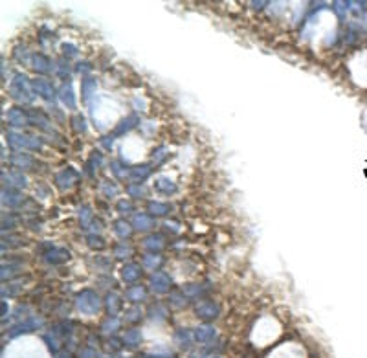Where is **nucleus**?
<instances>
[{
  "instance_id": "nucleus-25",
  "label": "nucleus",
  "mask_w": 367,
  "mask_h": 358,
  "mask_svg": "<svg viewBox=\"0 0 367 358\" xmlns=\"http://www.w3.org/2000/svg\"><path fill=\"white\" fill-rule=\"evenodd\" d=\"M81 88H83V97H85V99H90L92 94H96V88H97L96 79H90V77L83 79V83H81Z\"/></svg>"
},
{
  "instance_id": "nucleus-39",
  "label": "nucleus",
  "mask_w": 367,
  "mask_h": 358,
  "mask_svg": "<svg viewBox=\"0 0 367 358\" xmlns=\"http://www.w3.org/2000/svg\"><path fill=\"white\" fill-rule=\"evenodd\" d=\"M79 217H81V221H83V224H88V221L92 219V213H90V210H86V208H83L79 212Z\"/></svg>"
},
{
  "instance_id": "nucleus-12",
  "label": "nucleus",
  "mask_w": 367,
  "mask_h": 358,
  "mask_svg": "<svg viewBox=\"0 0 367 358\" xmlns=\"http://www.w3.org/2000/svg\"><path fill=\"white\" fill-rule=\"evenodd\" d=\"M132 226L136 230H141V232H145V230H151L154 226V219L151 215H147V213H138L134 217V222H132Z\"/></svg>"
},
{
  "instance_id": "nucleus-35",
  "label": "nucleus",
  "mask_w": 367,
  "mask_h": 358,
  "mask_svg": "<svg viewBox=\"0 0 367 358\" xmlns=\"http://www.w3.org/2000/svg\"><path fill=\"white\" fill-rule=\"evenodd\" d=\"M127 191H129L131 197H136V198H140L145 195V189H143V186H140V184H132V186H129Z\"/></svg>"
},
{
  "instance_id": "nucleus-3",
  "label": "nucleus",
  "mask_w": 367,
  "mask_h": 358,
  "mask_svg": "<svg viewBox=\"0 0 367 358\" xmlns=\"http://www.w3.org/2000/svg\"><path fill=\"white\" fill-rule=\"evenodd\" d=\"M8 141L10 145L17 147V149H31V151H37L42 147V140L37 136H24V134H17V132L10 131L8 132Z\"/></svg>"
},
{
  "instance_id": "nucleus-29",
  "label": "nucleus",
  "mask_w": 367,
  "mask_h": 358,
  "mask_svg": "<svg viewBox=\"0 0 367 358\" xmlns=\"http://www.w3.org/2000/svg\"><path fill=\"white\" fill-rule=\"evenodd\" d=\"M160 263H162L160 255H156V253H151V255H145V258H143L141 265H143V268H147V270H156V268L160 267Z\"/></svg>"
},
{
  "instance_id": "nucleus-19",
  "label": "nucleus",
  "mask_w": 367,
  "mask_h": 358,
  "mask_svg": "<svg viewBox=\"0 0 367 358\" xmlns=\"http://www.w3.org/2000/svg\"><path fill=\"white\" fill-rule=\"evenodd\" d=\"M2 202H4L6 206H10V208H15V206H19L20 202H22V195H20L19 191H15V189H8V191H2Z\"/></svg>"
},
{
  "instance_id": "nucleus-27",
  "label": "nucleus",
  "mask_w": 367,
  "mask_h": 358,
  "mask_svg": "<svg viewBox=\"0 0 367 358\" xmlns=\"http://www.w3.org/2000/svg\"><path fill=\"white\" fill-rule=\"evenodd\" d=\"M127 299H131V301H141V299H145V288L140 287V285H136V287L129 288L127 290Z\"/></svg>"
},
{
  "instance_id": "nucleus-13",
  "label": "nucleus",
  "mask_w": 367,
  "mask_h": 358,
  "mask_svg": "<svg viewBox=\"0 0 367 358\" xmlns=\"http://www.w3.org/2000/svg\"><path fill=\"white\" fill-rule=\"evenodd\" d=\"M31 63H33L31 66L35 68V72H40V74H48V72H51V61L48 59V57L40 56V54L31 57Z\"/></svg>"
},
{
  "instance_id": "nucleus-17",
  "label": "nucleus",
  "mask_w": 367,
  "mask_h": 358,
  "mask_svg": "<svg viewBox=\"0 0 367 358\" xmlns=\"http://www.w3.org/2000/svg\"><path fill=\"white\" fill-rule=\"evenodd\" d=\"M11 164L15 167H20V169H28V167L33 166V158L30 155H26V152H15L11 157Z\"/></svg>"
},
{
  "instance_id": "nucleus-24",
  "label": "nucleus",
  "mask_w": 367,
  "mask_h": 358,
  "mask_svg": "<svg viewBox=\"0 0 367 358\" xmlns=\"http://www.w3.org/2000/svg\"><path fill=\"white\" fill-rule=\"evenodd\" d=\"M2 178H4V180H8V184H10V186H15V187H26V184H28L26 177H22L20 173H10V175H2Z\"/></svg>"
},
{
  "instance_id": "nucleus-33",
  "label": "nucleus",
  "mask_w": 367,
  "mask_h": 358,
  "mask_svg": "<svg viewBox=\"0 0 367 358\" xmlns=\"http://www.w3.org/2000/svg\"><path fill=\"white\" fill-rule=\"evenodd\" d=\"M149 212H151L152 215H166V213L169 212V206H167V204H162V202H151V204H149Z\"/></svg>"
},
{
  "instance_id": "nucleus-46",
  "label": "nucleus",
  "mask_w": 367,
  "mask_h": 358,
  "mask_svg": "<svg viewBox=\"0 0 367 358\" xmlns=\"http://www.w3.org/2000/svg\"><path fill=\"white\" fill-rule=\"evenodd\" d=\"M88 70H90V66L86 65V63H83V65L79 63V66H77V72H85V74H86Z\"/></svg>"
},
{
  "instance_id": "nucleus-4",
  "label": "nucleus",
  "mask_w": 367,
  "mask_h": 358,
  "mask_svg": "<svg viewBox=\"0 0 367 358\" xmlns=\"http://www.w3.org/2000/svg\"><path fill=\"white\" fill-rule=\"evenodd\" d=\"M31 86L37 92V96L44 97L46 101L56 99V88L51 86V83L48 79H33L31 81Z\"/></svg>"
},
{
  "instance_id": "nucleus-5",
  "label": "nucleus",
  "mask_w": 367,
  "mask_h": 358,
  "mask_svg": "<svg viewBox=\"0 0 367 358\" xmlns=\"http://www.w3.org/2000/svg\"><path fill=\"white\" fill-rule=\"evenodd\" d=\"M151 287L154 292L164 294L169 290V287H171V279H169V276L164 272H154L151 276Z\"/></svg>"
},
{
  "instance_id": "nucleus-7",
  "label": "nucleus",
  "mask_w": 367,
  "mask_h": 358,
  "mask_svg": "<svg viewBox=\"0 0 367 358\" xmlns=\"http://www.w3.org/2000/svg\"><path fill=\"white\" fill-rule=\"evenodd\" d=\"M42 325V320L40 318H30V320H26V322H22V323H19L13 331L10 333V336H19V334H26V333H31L33 329H37V327H40Z\"/></svg>"
},
{
  "instance_id": "nucleus-26",
  "label": "nucleus",
  "mask_w": 367,
  "mask_h": 358,
  "mask_svg": "<svg viewBox=\"0 0 367 358\" xmlns=\"http://www.w3.org/2000/svg\"><path fill=\"white\" fill-rule=\"evenodd\" d=\"M193 336H195V334H191L189 331H187V329H178V331H176V334H175V342L178 343V345H182V347H184V345L187 347V345L191 343Z\"/></svg>"
},
{
  "instance_id": "nucleus-28",
  "label": "nucleus",
  "mask_w": 367,
  "mask_h": 358,
  "mask_svg": "<svg viewBox=\"0 0 367 358\" xmlns=\"http://www.w3.org/2000/svg\"><path fill=\"white\" fill-rule=\"evenodd\" d=\"M105 305H107L109 314H111V316H116V313L120 311V298H118L116 294H109V296H107Z\"/></svg>"
},
{
  "instance_id": "nucleus-18",
  "label": "nucleus",
  "mask_w": 367,
  "mask_h": 358,
  "mask_svg": "<svg viewBox=\"0 0 367 358\" xmlns=\"http://www.w3.org/2000/svg\"><path fill=\"white\" fill-rule=\"evenodd\" d=\"M68 258H70L68 250H63V248H54V250H50V252L46 253V259L50 263H54V265L68 261Z\"/></svg>"
},
{
  "instance_id": "nucleus-22",
  "label": "nucleus",
  "mask_w": 367,
  "mask_h": 358,
  "mask_svg": "<svg viewBox=\"0 0 367 358\" xmlns=\"http://www.w3.org/2000/svg\"><path fill=\"white\" fill-rule=\"evenodd\" d=\"M28 118H30V121H33L35 125H39L40 129H44V131H51L50 129V121H48V118L44 116V114H40V112H37V111H30L28 112Z\"/></svg>"
},
{
  "instance_id": "nucleus-1",
  "label": "nucleus",
  "mask_w": 367,
  "mask_h": 358,
  "mask_svg": "<svg viewBox=\"0 0 367 358\" xmlns=\"http://www.w3.org/2000/svg\"><path fill=\"white\" fill-rule=\"evenodd\" d=\"M31 88H33V86H31V83L28 81V77L19 74V76H15V79L11 81L10 94L13 99L20 101V103H31V101L35 99V94H33Z\"/></svg>"
},
{
  "instance_id": "nucleus-49",
  "label": "nucleus",
  "mask_w": 367,
  "mask_h": 358,
  "mask_svg": "<svg viewBox=\"0 0 367 358\" xmlns=\"http://www.w3.org/2000/svg\"><path fill=\"white\" fill-rule=\"evenodd\" d=\"M215 358H217V356H215Z\"/></svg>"
},
{
  "instance_id": "nucleus-47",
  "label": "nucleus",
  "mask_w": 367,
  "mask_h": 358,
  "mask_svg": "<svg viewBox=\"0 0 367 358\" xmlns=\"http://www.w3.org/2000/svg\"><path fill=\"white\" fill-rule=\"evenodd\" d=\"M2 316H6V301H2Z\"/></svg>"
},
{
  "instance_id": "nucleus-32",
  "label": "nucleus",
  "mask_w": 367,
  "mask_h": 358,
  "mask_svg": "<svg viewBox=\"0 0 367 358\" xmlns=\"http://www.w3.org/2000/svg\"><path fill=\"white\" fill-rule=\"evenodd\" d=\"M56 329H51L50 333H46L44 334V342L48 343V347H50V351L51 353H57V349H59V342H57V338H56Z\"/></svg>"
},
{
  "instance_id": "nucleus-36",
  "label": "nucleus",
  "mask_w": 367,
  "mask_h": 358,
  "mask_svg": "<svg viewBox=\"0 0 367 358\" xmlns=\"http://www.w3.org/2000/svg\"><path fill=\"white\" fill-rule=\"evenodd\" d=\"M166 157H167V147L162 145V147H158L154 151V155H152V162H154V164H160Z\"/></svg>"
},
{
  "instance_id": "nucleus-6",
  "label": "nucleus",
  "mask_w": 367,
  "mask_h": 358,
  "mask_svg": "<svg viewBox=\"0 0 367 358\" xmlns=\"http://www.w3.org/2000/svg\"><path fill=\"white\" fill-rule=\"evenodd\" d=\"M196 316H200L204 320H213L219 314V307L213 301H200L196 305Z\"/></svg>"
},
{
  "instance_id": "nucleus-8",
  "label": "nucleus",
  "mask_w": 367,
  "mask_h": 358,
  "mask_svg": "<svg viewBox=\"0 0 367 358\" xmlns=\"http://www.w3.org/2000/svg\"><path fill=\"white\" fill-rule=\"evenodd\" d=\"M195 338H196V342H200V343H209V342H213V338L217 336V331H215V327L213 325H198V327L195 329Z\"/></svg>"
},
{
  "instance_id": "nucleus-10",
  "label": "nucleus",
  "mask_w": 367,
  "mask_h": 358,
  "mask_svg": "<svg viewBox=\"0 0 367 358\" xmlns=\"http://www.w3.org/2000/svg\"><path fill=\"white\" fill-rule=\"evenodd\" d=\"M76 177H77V173L72 169V167H66L65 171H61L59 175L56 177V182H57V186L61 187V189H66V187H70L74 182H76Z\"/></svg>"
},
{
  "instance_id": "nucleus-30",
  "label": "nucleus",
  "mask_w": 367,
  "mask_h": 358,
  "mask_svg": "<svg viewBox=\"0 0 367 358\" xmlns=\"http://www.w3.org/2000/svg\"><path fill=\"white\" fill-rule=\"evenodd\" d=\"M114 232L118 233V237L125 239V237H129V235H131L132 228H131V224H127L125 221H118L116 224H114Z\"/></svg>"
},
{
  "instance_id": "nucleus-11",
  "label": "nucleus",
  "mask_w": 367,
  "mask_h": 358,
  "mask_svg": "<svg viewBox=\"0 0 367 358\" xmlns=\"http://www.w3.org/2000/svg\"><path fill=\"white\" fill-rule=\"evenodd\" d=\"M8 121H10V125H13V127H24L30 123V118H28L26 112L20 111V109H11V111L8 112Z\"/></svg>"
},
{
  "instance_id": "nucleus-31",
  "label": "nucleus",
  "mask_w": 367,
  "mask_h": 358,
  "mask_svg": "<svg viewBox=\"0 0 367 358\" xmlns=\"http://www.w3.org/2000/svg\"><path fill=\"white\" fill-rule=\"evenodd\" d=\"M118 327H120V320H118L116 316H109V318L103 322V325H101L103 333H114Z\"/></svg>"
},
{
  "instance_id": "nucleus-38",
  "label": "nucleus",
  "mask_w": 367,
  "mask_h": 358,
  "mask_svg": "<svg viewBox=\"0 0 367 358\" xmlns=\"http://www.w3.org/2000/svg\"><path fill=\"white\" fill-rule=\"evenodd\" d=\"M63 52H65V56H68V57L77 56V48L74 44H63Z\"/></svg>"
},
{
  "instance_id": "nucleus-42",
  "label": "nucleus",
  "mask_w": 367,
  "mask_h": 358,
  "mask_svg": "<svg viewBox=\"0 0 367 358\" xmlns=\"http://www.w3.org/2000/svg\"><path fill=\"white\" fill-rule=\"evenodd\" d=\"M118 210H120V213H129V212H131V210H132L131 202H127V200L118 202Z\"/></svg>"
},
{
  "instance_id": "nucleus-37",
  "label": "nucleus",
  "mask_w": 367,
  "mask_h": 358,
  "mask_svg": "<svg viewBox=\"0 0 367 358\" xmlns=\"http://www.w3.org/2000/svg\"><path fill=\"white\" fill-rule=\"evenodd\" d=\"M88 246H92V248H103V246H105V242H103V239H101V237L90 235V237H88Z\"/></svg>"
},
{
  "instance_id": "nucleus-44",
  "label": "nucleus",
  "mask_w": 367,
  "mask_h": 358,
  "mask_svg": "<svg viewBox=\"0 0 367 358\" xmlns=\"http://www.w3.org/2000/svg\"><path fill=\"white\" fill-rule=\"evenodd\" d=\"M112 143H114V134H112V136H107L105 140H103V145H105L107 149H111Z\"/></svg>"
},
{
  "instance_id": "nucleus-43",
  "label": "nucleus",
  "mask_w": 367,
  "mask_h": 358,
  "mask_svg": "<svg viewBox=\"0 0 367 358\" xmlns=\"http://www.w3.org/2000/svg\"><path fill=\"white\" fill-rule=\"evenodd\" d=\"M15 56L19 61H26V48H17Z\"/></svg>"
},
{
  "instance_id": "nucleus-16",
  "label": "nucleus",
  "mask_w": 367,
  "mask_h": 358,
  "mask_svg": "<svg viewBox=\"0 0 367 358\" xmlns=\"http://www.w3.org/2000/svg\"><path fill=\"white\" fill-rule=\"evenodd\" d=\"M149 175H151V167L149 166H136V167H132L131 173H129V178L134 180L136 184H140V182L145 180Z\"/></svg>"
},
{
  "instance_id": "nucleus-20",
  "label": "nucleus",
  "mask_w": 367,
  "mask_h": 358,
  "mask_svg": "<svg viewBox=\"0 0 367 358\" xmlns=\"http://www.w3.org/2000/svg\"><path fill=\"white\" fill-rule=\"evenodd\" d=\"M136 121H138V118L134 116V114H131V116H127L125 120H121L120 125L114 129V136H120V134H123V132H129L132 129V127L136 125Z\"/></svg>"
},
{
  "instance_id": "nucleus-23",
  "label": "nucleus",
  "mask_w": 367,
  "mask_h": 358,
  "mask_svg": "<svg viewBox=\"0 0 367 358\" xmlns=\"http://www.w3.org/2000/svg\"><path fill=\"white\" fill-rule=\"evenodd\" d=\"M143 246L147 250H151V252H160L164 248V239H162V235H151V237H147L143 241Z\"/></svg>"
},
{
  "instance_id": "nucleus-45",
  "label": "nucleus",
  "mask_w": 367,
  "mask_h": 358,
  "mask_svg": "<svg viewBox=\"0 0 367 358\" xmlns=\"http://www.w3.org/2000/svg\"><path fill=\"white\" fill-rule=\"evenodd\" d=\"M268 2H251V6H253V10H263V8H265V6H267Z\"/></svg>"
},
{
  "instance_id": "nucleus-14",
  "label": "nucleus",
  "mask_w": 367,
  "mask_h": 358,
  "mask_svg": "<svg viewBox=\"0 0 367 358\" xmlns=\"http://www.w3.org/2000/svg\"><path fill=\"white\" fill-rule=\"evenodd\" d=\"M121 276H123V279H125L127 283H134L138 281V278L141 276V270L138 265H125L123 267V270H121Z\"/></svg>"
},
{
  "instance_id": "nucleus-9",
  "label": "nucleus",
  "mask_w": 367,
  "mask_h": 358,
  "mask_svg": "<svg viewBox=\"0 0 367 358\" xmlns=\"http://www.w3.org/2000/svg\"><path fill=\"white\" fill-rule=\"evenodd\" d=\"M59 99L63 101V105H66L68 109H76V94H74V90H72V83H70V81L61 86Z\"/></svg>"
},
{
  "instance_id": "nucleus-15",
  "label": "nucleus",
  "mask_w": 367,
  "mask_h": 358,
  "mask_svg": "<svg viewBox=\"0 0 367 358\" xmlns=\"http://www.w3.org/2000/svg\"><path fill=\"white\" fill-rule=\"evenodd\" d=\"M154 187H156V191L164 193V195H169V193H175V191H176L175 182H173V180H169V178H167V177H160V178H156V182H154Z\"/></svg>"
},
{
  "instance_id": "nucleus-40",
  "label": "nucleus",
  "mask_w": 367,
  "mask_h": 358,
  "mask_svg": "<svg viewBox=\"0 0 367 358\" xmlns=\"http://www.w3.org/2000/svg\"><path fill=\"white\" fill-rule=\"evenodd\" d=\"M79 358H97V353L94 351L92 347H88V349H83L79 353Z\"/></svg>"
},
{
  "instance_id": "nucleus-21",
  "label": "nucleus",
  "mask_w": 367,
  "mask_h": 358,
  "mask_svg": "<svg viewBox=\"0 0 367 358\" xmlns=\"http://www.w3.org/2000/svg\"><path fill=\"white\" fill-rule=\"evenodd\" d=\"M141 342V333L140 329H129L125 334H123V343L129 345V347H136L138 343Z\"/></svg>"
},
{
  "instance_id": "nucleus-48",
  "label": "nucleus",
  "mask_w": 367,
  "mask_h": 358,
  "mask_svg": "<svg viewBox=\"0 0 367 358\" xmlns=\"http://www.w3.org/2000/svg\"><path fill=\"white\" fill-rule=\"evenodd\" d=\"M59 358H68V354H63V356H59Z\"/></svg>"
},
{
  "instance_id": "nucleus-2",
  "label": "nucleus",
  "mask_w": 367,
  "mask_h": 358,
  "mask_svg": "<svg viewBox=\"0 0 367 358\" xmlns=\"http://www.w3.org/2000/svg\"><path fill=\"white\" fill-rule=\"evenodd\" d=\"M76 307L79 309L83 314L92 316V314H96L101 309V299L96 292H92V290H83L76 299Z\"/></svg>"
},
{
  "instance_id": "nucleus-41",
  "label": "nucleus",
  "mask_w": 367,
  "mask_h": 358,
  "mask_svg": "<svg viewBox=\"0 0 367 358\" xmlns=\"http://www.w3.org/2000/svg\"><path fill=\"white\" fill-rule=\"evenodd\" d=\"M74 123H76V129H77V131H83V132L86 131V123H85V118H81V116H76V118H74Z\"/></svg>"
},
{
  "instance_id": "nucleus-34",
  "label": "nucleus",
  "mask_w": 367,
  "mask_h": 358,
  "mask_svg": "<svg viewBox=\"0 0 367 358\" xmlns=\"http://www.w3.org/2000/svg\"><path fill=\"white\" fill-rule=\"evenodd\" d=\"M114 255L116 258H127V255H131V246L125 244V242H120L116 246V250H114Z\"/></svg>"
}]
</instances>
